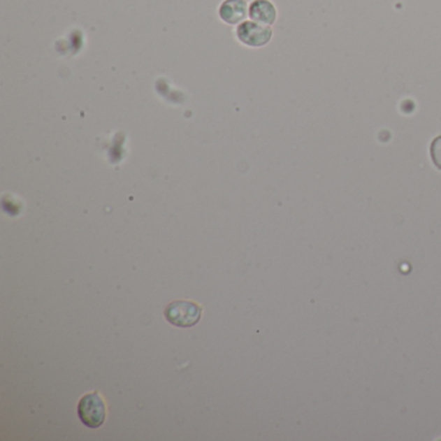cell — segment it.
I'll use <instances>...</instances> for the list:
<instances>
[{
    "instance_id": "277c9868",
    "label": "cell",
    "mask_w": 441,
    "mask_h": 441,
    "mask_svg": "<svg viewBox=\"0 0 441 441\" xmlns=\"http://www.w3.org/2000/svg\"><path fill=\"white\" fill-rule=\"evenodd\" d=\"M219 15L226 24H240L247 16V3L245 0H225Z\"/></svg>"
},
{
    "instance_id": "5b68a950",
    "label": "cell",
    "mask_w": 441,
    "mask_h": 441,
    "mask_svg": "<svg viewBox=\"0 0 441 441\" xmlns=\"http://www.w3.org/2000/svg\"><path fill=\"white\" fill-rule=\"evenodd\" d=\"M249 15L254 21L266 25H272L277 17L276 8L269 0H254L249 9Z\"/></svg>"
},
{
    "instance_id": "8992f818",
    "label": "cell",
    "mask_w": 441,
    "mask_h": 441,
    "mask_svg": "<svg viewBox=\"0 0 441 441\" xmlns=\"http://www.w3.org/2000/svg\"><path fill=\"white\" fill-rule=\"evenodd\" d=\"M430 152H431V159H433V165L441 170V136L433 138Z\"/></svg>"
},
{
    "instance_id": "3957f363",
    "label": "cell",
    "mask_w": 441,
    "mask_h": 441,
    "mask_svg": "<svg viewBox=\"0 0 441 441\" xmlns=\"http://www.w3.org/2000/svg\"><path fill=\"white\" fill-rule=\"evenodd\" d=\"M237 36L249 47H263L272 39V29L254 21H246L237 27Z\"/></svg>"
},
{
    "instance_id": "7a4b0ae2",
    "label": "cell",
    "mask_w": 441,
    "mask_h": 441,
    "mask_svg": "<svg viewBox=\"0 0 441 441\" xmlns=\"http://www.w3.org/2000/svg\"><path fill=\"white\" fill-rule=\"evenodd\" d=\"M202 308L188 301H176L166 308L165 316L170 324L180 328H191L201 319Z\"/></svg>"
},
{
    "instance_id": "6da1fadb",
    "label": "cell",
    "mask_w": 441,
    "mask_h": 441,
    "mask_svg": "<svg viewBox=\"0 0 441 441\" xmlns=\"http://www.w3.org/2000/svg\"><path fill=\"white\" fill-rule=\"evenodd\" d=\"M78 415L80 421L87 427L97 428L104 424L106 418V407L103 398L99 392L87 393L86 396L80 398L78 404Z\"/></svg>"
}]
</instances>
